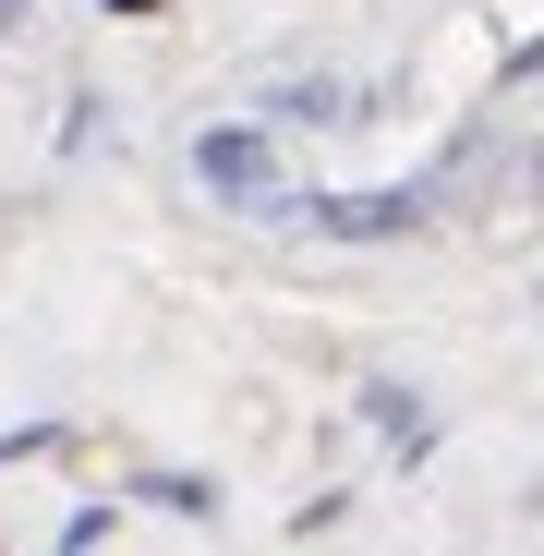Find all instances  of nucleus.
Listing matches in <instances>:
<instances>
[{
	"label": "nucleus",
	"mask_w": 544,
	"mask_h": 556,
	"mask_svg": "<svg viewBox=\"0 0 544 556\" xmlns=\"http://www.w3.org/2000/svg\"><path fill=\"white\" fill-rule=\"evenodd\" d=\"M242 218H266V230H315V242H412V230H435V181H376V194H254Z\"/></svg>",
	"instance_id": "1"
},
{
	"label": "nucleus",
	"mask_w": 544,
	"mask_h": 556,
	"mask_svg": "<svg viewBox=\"0 0 544 556\" xmlns=\"http://www.w3.org/2000/svg\"><path fill=\"white\" fill-rule=\"evenodd\" d=\"M194 181H206L218 206L279 194V122H206V134H194Z\"/></svg>",
	"instance_id": "2"
},
{
	"label": "nucleus",
	"mask_w": 544,
	"mask_h": 556,
	"mask_svg": "<svg viewBox=\"0 0 544 556\" xmlns=\"http://www.w3.org/2000/svg\"><path fill=\"white\" fill-rule=\"evenodd\" d=\"M363 110V85H339V73H279L254 98V122H279V134H315V122H351Z\"/></svg>",
	"instance_id": "3"
},
{
	"label": "nucleus",
	"mask_w": 544,
	"mask_h": 556,
	"mask_svg": "<svg viewBox=\"0 0 544 556\" xmlns=\"http://www.w3.org/2000/svg\"><path fill=\"white\" fill-rule=\"evenodd\" d=\"M122 508H157V520H194V532H218V508H230V496H218L206 472H134V484H122Z\"/></svg>",
	"instance_id": "4"
},
{
	"label": "nucleus",
	"mask_w": 544,
	"mask_h": 556,
	"mask_svg": "<svg viewBox=\"0 0 544 556\" xmlns=\"http://www.w3.org/2000/svg\"><path fill=\"white\" fill-rule=\"evenodd\" d=\"M351 412H363V424H376V435H388V459H423V447H435V412H423L412 388H388V376H376V388H363Z\"/></svg>",
	"instance_id": "5"
},
{
	"label": "nucleus",
	"mask_w": 544,
	"mask_h": 556,
	"mask_svg": "<svg viewBox=\"0 0 544 556\" xmlns=\"http://www.w3.org/2000/svg\"><path fill=\"white\" fill-rule=\"evenodd\" d=\"M49 447H73V424H61V412H37V424H0V459H49Z\"/></svg>",
	"instance_id": "6"
},
{
	"label": "nucleus",
	"mask_w": 544,
	"mask_h": 556,
	"mask_svg": "<svg viewBox=\"0 0 544 556\" xmlns=\"http://www.w3.org/2000/svg\"><path fill=\"white\" fill-rule=\"evenodd\" d=\"M110 532H122V508L98 496V508H73V520H61V556H85V544H110Z\"/></svg>",
	"instance_id": "7"
},
{
	"label": "nucleus",
	"mask_w": 544,
	"mask_h": 556,
	"mask_svg": "<svg viewBox=\"0 0 544 556\" xmlns=\"http://www.w3.org/2000/svg\"><path fill=\"white\" fill-rule=\"evenodd\" d=\"M339 520H351V496L327 484V496H303V508H291V544H315V532H339Z\"/></svg>",
	"instance_id": "8"
},
{
	"label": "nucleus",
	"mask_w": 544,
	"mask_h": 556,
	"mask_svg": "<svg viewBox=\"0 0 544 556\" xmlns=\"http://www.w3.org/2000/svg\"><path fill=\"white\" fill-rule=\"evenodd\" d=\"M508 85H544V37H532V49H508Z\"/></svg>",
	"instance_id": "9"
},
{
	"label": "nucleus",
	"mask_w": 544,
	"mask_h": 556,
	"mask_svg": "<svg viewBox=\"0 0 544 556\" xmlns=\"http://www.w3.org/2000/svg\"><path fill=\"white\" fill-rule=\"evenodd\" d=\"M110 13H122V25H146V13H157V0H110Z\"/></svg>",
	"instance_id": "10"
},
{
	"label": "nucleus",
	"mask_w": 544,
	"mask_h": 556,
	"mask_svg": "<svg viewBox=\"0 0 544 556\" xmlns=\"http://www.w3.org/2000/svg\"><path fill=\"white\" fill-rule=\"evenodd\" d=\"M532 194H544V157H532Z\"/></svg>",
	"instance_id": "11"
}]
</instances>
